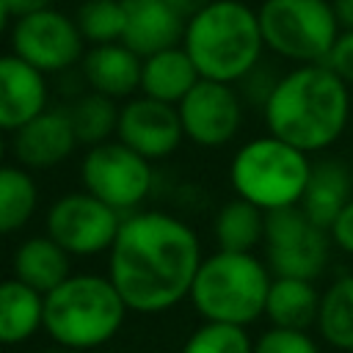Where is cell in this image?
<instances>
[{
    "mask_svg": "<svg viewBox=\"0 0 353 353\" xmlns=\"http://www.w3.org/2000/svg\"><path fill=\"white\" fill-rule=\"evenodd\" d=\"M201 259V240L188 221L163 210H135L121 218L108 251V279L130 312L160 314L190 295Z\"/></svg>",
    "mask_w": 353,
    "mask_h": 353,
    "instance_id": "1",
    "label": "cell"
},
{
    "mask_svg": "<svg viewBox=\"0 0 353 353\" xmlns=\"http://www.w3.org/2000/svg\"><path fill=\"white\" fill-rule=\"evenodd\" d=\"M353 113L350 88L325 63H301L279 74L262 102L265 130L306 154L331 149Z\"/></svg>",
    "mask_w": 353,
    "mask_h": 353,
    "instance_id": "2",
    "label": "cell"
},
{
    "mask_svg": "<svg viewBox=\"0 0 353 353\" xmlns=\"http://www.w3.org/2000/svg\"><path fill=\"white\" fill-rule=\"evenodd\" d=\"M182 47L199 77L240 83L259 66L265 52L256 8L245 0H210L188 17Z\"/></svg>",
    "mask_w": 353,
    "mask_h": 353,
    "instance_id": "3",
    "label": "cell"
},
{
    "mask_svg": "<svg viewBox=\"0 0 353 353\" xmlns=\"http://www.w3.org/2000/svg\"><path fill=\"white\" fill-rule=\"evenodd\" d=\"M127 312L108 273H72L44 295L41 331L58 347L85 353L108 345L124 328Z\"/></svg>",
    "mask_w": 353,
    "mask_h": 353,
    "instance_id": "4",
    "label": "cell"
},
{
    "mask_svg": "<svg viewBox=\"0 0 353 353\" xmlns=\"http://www.w3.org/2000/svg\"><path fill=\"white\" fill-rule=\"evenodd\" d=\"M270 281L273 273L268 262L254 251L218 248L201 259L188 298L204 320L248 328L265 314Z\"/></svg>",
    "mask_w": 353,
    "mask_h": 353,
    "instance_id": "5",
    "label": "cell"
},
{
    "mask_svg": "<svg viewBox=\"0 0 353 353\" xmlns=\"http://www.w3.org/2000/svg\"><path fill=\"white\" fill-rule=\"evenodd\" d=\"M312 171L306 152L276 135L245 141L229 160V185L234 196L251 201L262 212L301 204Z\"/></svg>",
    "mask_w": 353,
    "mask_h": 353,
    "instance_id": "6",
    "label": "cell"
},
{
    "mask_svg": "<svg viewBox=\"0 0 353 353\" xmlns=\"http://www.w3.org/2000/svg\"><path fill=\"white\" fill-rule=\"evenodd\" d=\"M256 17L265 50L295 66L323 63L342 30L331 0H262Z\"/></svg>",
    "mask_w": 353,
    "mask_h": 353,
    "instance_id": "7",
    "label": "cell"
},
{
    "mask_svg": "<svg viewBox=\"0 0 353 353\" xmlns=\"http://www.w3.org/2000/svg\"><path fill=\"white\" fill-rule=\"evenodd\" d=\"M83 190L102 199L121 215L135 212L154 185V171L146 157L132 152L119 138L88 146L80 160Z\"/></svg>",
    "mask_w": 353,
    "mask_h": 353,
    "instance_id": "8",
    "label": "cell"
},
{
    "mask_svg": "<svg viewBox=\"0 0 353 353\" xmlns=\"http://www.w3.org/2000/svg\"><path fill=\"white\" fill-rule=\"evenodd\" d=\"M265 262L273 276L309 279L323 276L331 256L328 229L317 226L298 204L265 212Z\"/></svg>",
    "mask_w": 353,
    "mask_h": 353,
    "instance_id": "9",
    "label": "cell"
},
{
    "mask_svg": "<svg viewBox=\"0 0 353 353\" xmlns=\"http://www.w3.org/2000/svg\"><path fill=\"white\" fill-rule=\"evenodd\" d=\"M121 218V212L88 190H69L50 204L44 215V232L69 256H97L110 251Z\"/></svg>",
    "mask_w": 353,
    "mask_h": 353,
    "instance_id": "10",
    "label": "cell"
},
{
    "mask_svg": "<svg viewBox=\"0 0 353 353\" xmlns=\"http://www.w3.org/2000/svg\"><path fill=\"white\" fill-rule=\"evenodd\" d=\"M85 41L72 14L47 6L11 22V52L36 66L41 74H61L85 55Z\"/></svg>",
    "mask_w": 353,
    "mask_h": 353,
    "instance_id": "11",
    "label": "cell"
},
{
    "mask_svg": "<svg viewBox=\"0 0 353 353\" xmlns=\"http://www.w3.org/2000/svg\"><path fill=\"white\" fill-rule=\"evenodd\" d=\"M182 132L201 149H221L232 143L243 127V97L234 85L218 80H199L176 105Z\"/></svg>",
    "mask_w": 353,
    "mask_h": 353,
    "instance_id": "12",
    "label": "cell"
},
{
    "mask_svg": "<svg viewBox=\"0 0 353 353\" xmlns=\"http://www.w3.org/2000/svg\"><path fill=\"white\" fill-rule=\"evenodd\" d=\"M116 138L127 143L132 152L146 157L149 163L171 157L185 141L182 121L176 105L152 99V97H130L119 108Z\"/></svg>",
    "mask_w": 353,
    "mask_h": 353,
    "instance_id": "13",
    "label": "cell"
},
{
    "mask_svg": "<svg viewBox=\"0 0 353 353\" xmlns=\"http://www.w3.org/2000/svg\"><path fill=\"white\" fill-rule=\"evenodd\" d=\"M80 146L66 108H44L25 127L11 132V152L28 171H47L66 163Z\"/></svg>",
    "mask_w": 353,
    "mask_h": 353,
    "instance_id": "14",
    "label": "cell"
},
{
    "mask_svg": "<svg viewBox=\"0 0 353 353\" xmlns=\"http://www.w3.org/2000/svg\"><path fill=\"white\" fill-rule=\"evenodd\" d=\"M50 102L47 74L22 61L17 52L0 55V130L17 132L36 119Z\"/></svg>",
    "mask_w": 353,
    "mask_h": 353,
    "instance_id": "15",
    "label": "cell"
},
{
    "mask_svg": "<svg viewBox=\"0 0 353 353\" xmlns=\"http://www.w3.org/2000/svg\"><path fill=\"white\" fill-rule=\"evenodd\" d=\"M124 33L121 41L141 58L182 44L185 17L168 0H121Z\"/></svg>",
    "mask_w": 353,
    "mask_h": 353,
    "instance_id": "16",
    "label": "cell"
},
{
    "mask_svg": "<svg viewBox=\"0 0 353 353\" xmlns=\"http://www.w3.org/2000/svg\"><path fill=\"white\" fill-rule=\"evenodd\" d=\"M141 69L143 58L124 41L91 44L80 61V72L88 91H97L116 102L130 99L141 91Z\"/></svg>",
    "mask_w": 353,
    "mask_h": 353,
    "instance_id": "17",
    "label": "cell"
},
{
    "mask_svg": "<svg viewBox=\"0 0 353 353\" xmlns=\"http://www.w3.org/2000/svg\"><path fill=\"white\" fill-rule=\"evenodd\" d=\"M353 199V171L345 160L336 157H320L312 163L306 190L301 196V210L323 229L334 223V218L342 212V207Z\"/></svg>",
    "mask_w": 353,
    "mask_h": 353,
    "instance_id": "18",
    "label": "cell"
},
{
    "mask_svg": "<svg viewBox=\"0 0 353 353\" xmlns=\"http://www.w3.org/2000/svg\"><path fill=\"white\" fill-rule=\"evenodd\" d=\"M11 270H14V279H19L28 287H33L36 292L47 295L63 279L72 276V256L47 232L30 234L17 245V251L11 256Z\"/></svg>",
    "mask_w": 353,
    "mask_h": 353,
    "instance_id": "19",
    "label": "cell"
},
{
    "mask_svg": "<svg viewBox=\"0 0 353 353\" xmlns=\"http://www.w3.org/2000/svg\"><path fill=\"white\" fill-rule=\"evenodd\" d=\"M199 72L193 66V61L188 58L185 47H168L160 52H152L143 58V69H141V94L168 102V105H179L182 97L199 83Z\"/></svg>",
    "mask_w": 353,
    "mask_h": 353,
    "instance_id": "20",
    "label": "cell"
},
{
    "mask_svg": "<svg viewBox=\"0 0 353 353\" xmlns=\"http://www.w3.org/2000/svg\"><path fill=\"white\" fill-rule=\"evenodd\" d=\"M41 323L44 295L14 276L0 279V347L28 342L41 331Z\"/></svg>",
    "mask_w": 353,
    "mask_h": 353,
    "instance_id": "21",
    "label": "cell"
},
{
    "mask_svg": "<svg viewBox=\"0 0 353 353\" xmlns=\"http://www.w3.org/2000/svg\"><path fill=\"white\" fill-rule=\"evenodd\" d=\"M320 309V290L309 279H290V276H273L268 298H265V314L270 325L279 328H303L317 323Z\"/></svg>",
    "mask_w": 353,
    "mask_h": 353,
    "instance_id": "22",
    "label": "cell"
},
{
    "mask_svg": "<svg viewBox=\"0 0 353 353\" xmlns=\"http://www.w3.org/2000/svg\"><path fill=\"white\" fill-rule=\"evenodd\" d=\"M314 325L328 347L353 353V273L334 279L320 292V309Z\"/></svg>",
    "mask_w": 353,
    "mask_h": 353,
    "instance_id": "23",
    "label": "cell"
},
{
    "mask_svg": "<svg viewBox=\"0 0 353 353\" xmlns=\"http://www.w3.org/2000/svg\"><path fill=\"white\" fill-rule=\"evenodd\" d=\"M212 237L223 251H254L265 237V212L251 201L234 196L215 212Z\"/></svg>",
    "mask_w": 353,
    "mask_h": 353,
    "instance_id": "24",
    "label": "cell"
},
{
    "mask_svg": "<svg viewBox=\"0 0 353 353\" xmlns=\"http://www.w3.org/2000/svg\"><path fill=\"white\" fill-rule=\"evenodd\" d=\"M39 207V185L28 168L0 165V237L25 229Z\"/></svg>",
    "mask_w": 353,
    "mask_h": 353,
    "instance_id": "25",
    "label": "cell"
},
{
    "mask_svg": "<svg viewBox=\"0 0 353 353\" xmlns=\"http://www.w3.org/2000/svg\"><path fill=\"white\" fill-rule=\"evenodd\" d=\"M66 110L72 116L77 141L85 149L116 138V127H119V102L116 99L102 97L97 91H88V94L77 97Z\"/></svg>",
    "mask_w": 353,
    "mask_h": 353,
    "instance_id": "26",
    "label": "cell"
},
{
    "mask_svg": "<svg viewBox=\"0 0 353 353\" xmlns=\"http://www.w3.org/2000/svg\"><path fill=\"white\" fill-rule=\"evenodd\" d=\"M74 22L85 44L121 41L124 33V6L121 0H80L74 8Z\"/></svg>",
    "mask_w": 353,
    "mask_h": 353,
    "instance_id": "27",
    "label": "cell"
},
{
    "mask_svg": "<svg viewBox=\"0 0 353 353\" xmlns=\"http://www.w3.org/2000/svg\"><path fill=\"white\" fill-rule=\"evenodd\" d=\"M179 353H254V339L245 325L204 320L185 339Z\"/></svg>",
    "mask_w": 353,
    "mask_h": 353,
    "instance_id": "28",
    "label": "cell"
},
{
    "mask_svg": "<svg viewBox=\"0 0 353 353\" xmlns=\"http://www.w3.org/2000/svg\"><path fill=\"white\" fill-rule=\"evenodd\" d=\"M254 353H320V345L303 328L270 325L254 339Z\"/></svg>",
    "mask_w": 353,
    "mask_h": 353,
    "instance_id": "29",
    "label": "cell"
},
{
    "mask_svg": "<svg viewBox=\"0 0 353 353\" xmlns=\"http://www.w3.org/2000/svg\"><path fill=\"white\" fill-rule=\"evenodd\" d=\"M347 88H353V30H339L334 47L323 61Z\"/></svg>",
    "mask_w": 353,
    "mask_h": 353,
    "instance_id": "30",
    "label": "cell"
},
{
    "mask_svg": "<svg viewBox=\"0 0 353 353\" xmlns=\"http://www.w3.org/2000/svg\"><path fill=\"white\" fill-rule=\"evenodd\" d=\"M328 237H331L334 248H339L342 254L353 256V199L342 207V212L328 226Z\"/></svg>",
    "mask_w": 353,
    "mask_h": 353,
    "instance_id": "31",
    "label": "cell"
},
{
    "mask_svg": "<svg viewBox=\"0 0 353 353\" xmlns=\"http://www.w3.org/2000/svg\"><path fill=\"white\" fill-rule=\"evenodd\" d=\"M331 8L336 14V22L342 30H353V0H331Z\"/></svg>",
    "mask_w": 353,
    "mask_h": 353,
    "instance_id": "32",
    "label": "cell"
},
{
    "mask_svg": "<svg viewBox=\"0 0 353 353\" xmlns=\"http://www.w3.org/2000/svg\"><path fill=\"white\" fill-rule=\"evenodd\" d=\"M47 6H52V0H8V8H11V14H14V19H17V17H25V14H30V11L47 8Z\"/></svg>",
    "mask_w": 353,
    "mask_h": 353,
    "instance_id": "33",
    "label": "cell"
},
{
    "mask_svg": "<svg viewBox=\"0 0 353 353\" xmlns=\"http://www.w3.org/2000/svg\"><path fill=\"white\" fill-rule=\"evenodd\" d=\"M168 3H171V6H174V8L188 19V17H193L199 8H204L210 0H168Z\"/></svg>",
    "mask_w": 353,
    "mask_h": 353,
    "instance_id": "34",
    "label": "cell"
},
{
    "mask_svg": "<svg viewBox=\"0 0 353 353\" xmlns=\"http://www.w3.org/2000/svg\"><path fill=\"white\" fill-rule=\"evenodd\" d=\"M11 22H14V14H11V8H8V0H0V39H3V33L8 30Z\"/></svg>",
    "mask_w": 353,
    "mask_h": 353,
    "instance_id": "35",
    "label": "cell"
},
{
    "mask_svg": "<svg viewBox=\"0 0 353 353\" xmlns=\"http://www.w3.org/2000/svg\"><path fill=\"white\" fill-rule=\"evenodd\" d=\"M6 152H8V143H6V132L0 130V165H3V157H6Z\"/></svg>",
    "mask_w": 353,
    "mask_h": 353,
    "instance_id": "36",
    "label": "cell"
},
{
    "mask_svg": "<svg viewBox=\"0 0 353 353\" xmlns=\"http://www.w3.org/2000/svg\"><path fill=\"white\" fill-rule=\"evenodd\" d=\"M44 353H74V350H66V347H58V345H55L52 350H44Z\"/></svg>",
    "mask_w": 353,
    "mask_h": 353,
    "instance_id": "37",
    "label": "cell"
}]
</instances>
